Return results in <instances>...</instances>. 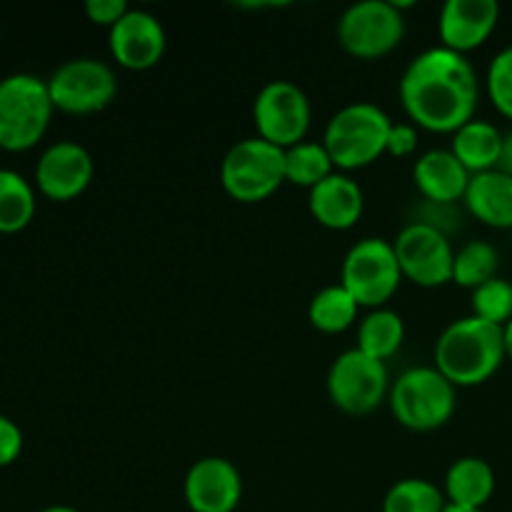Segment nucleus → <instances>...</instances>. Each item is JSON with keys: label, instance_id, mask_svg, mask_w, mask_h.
I'll return each mask as SVG.
<instances>
[{"label": "nucleus", "instance_id": "obj_21", "mask_svg": "<svg viewBox=\"0 0 512 512\" xmlns=\"http://www.w3.org/2000/svg\"><path fill=\"white\" fill-rule=\"evenodd\" d=\"M503 138L505 133H500L498 125L473 118L463 128L455 130L453 140H450V150L470 175L488 173V170L498 168L500 153H503Z\"/></svg>", "mask_w": 512, "mask_h": 512}, {"label": "nucleus", "instance_id": "obj_29", "mask_svg": "<svg viewBox=\"0 0 512 512\" xmlns=\"http://www.w3.org/2000/svg\"><path fill=\"white\" fill-rule=\"evenodd\" d=\"M490 103L495 105L500 115L512 120V45L500 50L488 65V78H485Z\"/></svg>", "mask_w": 512, "mask_h": 512}, {"label": "nucleus", "instance_id": "obj_19", "mask_svg": "<svg viewBox=\"0 0 512 512\" xmlns=\"http://www.w3.org/2000/svg\"><path fill=\"white\" fill-rule=\"evenodd\" d=\"M465 210L483 225L495 230L512 228V175L503 170H488L470 178L463 198Z\"/></svg>", "mask_w": 512, "mask_h": 512}, {"label": "nucleus", "instance_id": "obj_17", "mask_svg": "<svg viewBox=\"0 0 512 512\" xmlns=\"http://www.w3.org/2000/svg\"><path fill=\"white\" fill-rule=\"evenodd\" d=\"M310 215L328 230H350L358 225L365 210V195L358 180L345 173H333L315 185L308 195Z\"/></svg>", "mask_w": 512, "mask_h": 512}, {"label": "nucleus", "instance_id": "obj_30", "mask_svg": "<svg viewBox=\"0 0 512 512\" xmlns=\"http://www.w3.org/2000/svg\"><path fill=\"white\" fill-rule=\"evenodd\" d=\"M23 453V430L8 415H0V468H8Z\"/></svg>", "mask_w": 512, "mask_h": 512}, {"label": "nucleus", "instance_id": "obj_12", "mask_svg": "<svg viewBox=\"0 0 512 512\" xmlns=\"http://www.w3.org/2000/svg\"><path fill=\"white\" fill-rule=\"evenodd\" d=\"M393 245L403 278L413 280L420 288H440L453 283L455 250L448 235L413 220L400 230Z\"/></svg>", "mask_w": 512, "mask_h": 512}, {"label": "nucleus", "instance_id": "obj_28", "mask_svg": "<svg viewBox=\"0 0 512 512\" xmlns=\"http://www.w3.org/2000/svg\"><path fill=\"white\" fill-rule=\"evenodd\" d=\"M473 315L488 323L505 325L512 320V283L505 278H493L473 290Z\"/></svg>", "mask_w": 512, "mask_h": 512}, {"label": "nucleus", "instance_id": "obj_13", "mask_svg": "<svg viewBox=\"0 0 512 512\" xmlns=\"http://www.w3.org/2000/svg\"><path fill=\"white\" fill-rule=\"evenodd\" d=\"M93 175V155L75 140H58L48 145L35 165V185L45 198L55 203L80 198L93 183Z\"/></svg>", "mask_w": 512, "mask_h": 512}, {"label": "nucleus", "instance_id": "obj_11", "mask_svg": "<svg viewBox=\"0 0 512 512\" xmlns=\"http://www.w3.org/2000/svg\"><path fill=\"white\" fill-rule=\"evenodd\" d=\"M310 100L303 88L290 80H270L253 100V120L258 138L288 150L303 143L310 130Z\"/></svg>", "mask_w": 512, "mask_h": 512}, {"label": "nucleus", "instance_id": "obj_9", "mask_svg": "<svg viewBox=\"0 0 512 512\" xmlns=\"http://www.w3.org/2000/svg\"><path fill=\"white\" fill-rule=\"evenodd\" d=\"M388 365L353 348L340 353L328 370V398L348 415H368L390 395Z\"/></svg>", "mask_w": 512, "mask_h": 512}, {"label": "nucleus", "instance_id": "obj_24", "mask_svg": "<svg viewBox=\"0 0 512 512\" xmlns=\"http://www.w3.org/2000/svg\"><path fill=\"white\" fill-rule=\"evenodd\" d=\"M35 215V190L20 173L0 168V233H20Z\"/></svg>", "mask_w": 512, "mask_h": 512}, {"label": "nucleus", "instance_id": "obj_6", "mask_svg": "<svg viewBox=\"0 0 512 512\" xmlns=\"http://www.w3.org/2000/svg\"><path fill=\"white\" fill-rule=\"evenodd\" d=\"M285 183V150L263 138H245L225 153L220 185L238 203H260Z\"/></svg>", "mask_w": 512, "mask_h": 512}, {"label": "nucleus", "instance_id": "obj_27", "mask_svg": "<svg viewBox=\"0 0 512 512\" xmlns=\"http://www.w3.org/2000/svg\"><path fill=\"white\" fill-rule=\"evenodd\" d=\"M445 493L425 478H405L385 493L383 512H443Z\"/></svg>", "mask_w": 512, "mask_h": 512}, {"label": "nucleus", "instance_id": "obj_15", "mask_svg": "<svg viewBox=\"0 0 512 512\" xmlns=\"http://www.w3.org/2000/svg\"><path fill=\"white\" fill-rule=\"evenodd\" d=\"M183 495L193 512H235L243 500V475L228 458L208 455L190 465Z\"/></svg>", "mask_w": 512, "mask_h": 512}, {"label": "nucleus", "instance_id": "obj_14", "mask_svg": "<svg viewBox=\"0 0 512 512\" xmlns=\"http://www.w3.org/2000/svg\"><path fill=\"white\" fill-rule=\"evenodd\" d=\"M165 28L158 15L148 10L130 8L113 28L108 30V48L115 63L125 70H150L163 60Z\"/></svg>", "mask_w": 512, "mask_h": 512}, {"label": "nucleus", "instance_id": "obj_36", "mask_svg": "<svg viewBox=\"0 0 512 512\" xmlns=\"http://www.w3.org/2000/svg\"><path fill=\"white\" fill-rule=\"evenodd\" d=\"M443 512H485V510H473V508H458V505H448Z\"/></svg>", "mask_w": 512, "mask_h": 512}, {"label": "nucleus", "instance_id": "obj_1", "mask_svg": "<svg viewBox=\"0 0 512 512\" xmlns=\"http://www.w3.org/2000/svg\"><path fill=\"white\" fill-rule=\"evenodd\" d=\"M480 83L473 63L455 50L428 48L415 55L400 78V103L415 128L450 133L475 118Z\"/></svg>", "mask_w": 512, "mask_h": 512}, {"label": "nucleus", "instance_id": "obj_23", "mask_svg": "<svg viewBox=\"0 0 512 512\" xmlns=\"http://www.w3.org/2000/svg\"><path fill=\"white\" fill-rule=\"evenodd\" d=\"M360 305L343 285H328L318 290L308 305V320L315 330L325 335L345 333L358 318Z\"/></svg>", "mask_w": 512, "mask_h": 512}, {"label": "nucleus", "instance_id": "obj_5", "mask_svg": "<svg viewBox=\"0 0 512 512\" xmlns=\"http://www.w3.org/2000/svg\"><path fill=\"white\" fill-rule=\"evenodd\" d=\"M393 418L415 433L438 430L455 413V385L438 368H410L388 395Z\"/></svg>", "mask_w": 512, "mask_h": 512}, {"label": "nucleus", "instance_id": "obj_7", "mask_svg": "<svg viewBox=\"0 0 512 512\" xmlns=\"http://www.w3.org/2000/svg\"><path fill=\"white\" fill-rule=\"evenodd\" d=\"M340 280L360 308H385L403 283L395 245L383 238L358 240L345 255Z\"/></svg>", "mask_w": 512, "mask_h": 512}, {"label": "nucleus", "instance_id": "obj_3", "mask_svg": "<svg viewBox=\"0 0 512 512\" xmlns=\"http://www.w3.org/2000/svg\"><path fill=\"white\" fill-rule=\"evenodd\" d=\"M390 128L393 120L383 108L368 100H358L340 108L328 120L323 145L338 170L368 168L388 153Z\"/></svg>", "mask_w": 512, "mask_h": 512}, {"label": "nucleus", "instance_id": "obj_31", "mask_svg": "<svg viewBox=\"0 0 512 512\" xmlns=\"http://www.w3.org/2000/svg\"><path fill=\"white\" fill-rule=\"evenodd\" d=\"M130 10V5L125 0H88L85 3V15H88L90 23L105 25V28H113L120 18Z\"/></svg>", "mask_w": 512, "mask_h": 512}, {"label": "nucleus", "instance_id": "obj_2", "mask_svg": "<svg viewBox=\"0 0 512 512\" xmlns=\"http://www.w3.org/2000/svg\"><path fill=\"white\" fill-rule=\"evenodd\" d=\"M505 360L503 328L475 315L450 323L435 345V368L455 388L488 383Z\"/></svg>", "mask_w": 512, "mask_h": 512}, {"label": "nucleus", "instance_id": "obj_22", "mask_svg": "<svg viewBox=\"0 0 512 512\" xmlns=\"http://www.w3.org/2000/svg\"><path fill=\"white\" fill-rule=\"evenodd\" d=\"M405 340V323L395 310L378 308L370 310L358 328V350L375 360H390Z\"/></svg>", "mask_w": 512, "mask_h": 512}, {"label": "nucleus", "instance_id": "obj_16", "mask_svg": "<svg viewBox=\"0 0 512 512\" xmlns=\"http://www.w3.org/2000/svg\"><path fill=\"white\" fill-rule=\"evenodd\" d=\"M500 20L498 0H448L440 10L438 33L443 48L465 55L493 35Z\"/></svg>", "mask_w": 512, "mask_h": 512}, {"label": "nucleus", "instance_id": "obj_33", "mask_svg": "<svg viewBox=\"0 0 512 512\" xmlns=\"http://www.w3.org/2000/svg\"><path fill=\"white\" fill-rule=\"evenodd\" d=\"M498 170L512 175V130L510 133H505V138H503V153H500Z\"/></svg>", "mask_w": 512, "mask_h": 512}, {"label": "nucleus", "instance_id": "obj_25", "mask_svg": "<svg viewBox=\"0 0 512 512\" xmlns=\"http://www.w3.org/2000/svg\"><path fill=\"white\" fill-rule=\"evenodd\" d=\"M335 173V163L323 143L303 140L285 150V183L313 190Z\"/></svg>", "mask_w": 512, "mask_h": 512}, {"label": "nucleus", "instance_id": "obj_20", "mask_svg": "<svg viewBox=\"0 0 512 512\" xmlns=\"http://www.w3.org/2000/svg\"><path fill=\"white\" fill-rule=\"evenodd\" d=\"M445 500L458 508L483 510L495 493V470L488 460L468 458L455 460L445 473Z\"/></svg>", "mask_w": 512, "mask_h": 512}, {"label": "nucleus", "instance_id": "obj_26", "mask_svg": "<svg viewBox=\"0 0 512 512\" xmlns=\"http://www.w3.org/2000/svg\"><path fill=\"white\" fill-rule=\"evenodd\" d=\"M500 253L488 240H468L455 250L453 283L460 288L475 290L488 280L498 278Z\"/></svg>", "mask_w": 512, "mask_h": 512}, {"label": "nucleus", "instance_id": "obj_10", "mask_svg": "<svg viewBox=\"0 0 512 512\" xmlns=\"http://www.w3.org/2000/svg\"><path fill=\"white\" fill-rule=\"evenodd\" d=\"M53 108L68 115H93L108 108L118 95L113 68L98 58L65 60L48 78Z\"/></svg>", "mask_w": 512, "mask_h": 512}, {"label": "nucleus", "instance_id": "obj_34", "mask_svg": "<svg viewBox=\"0 0 512 512\" xmlns=\"http://www.w3.org/2000/svg\"><path fill=\"white\" fill-rule=\"evenodd\" d=\"M503 338H505V358L512 363V320L503 328Z\"/></svg>", "mask_w": 512, "mask_h": 512}, {"label": "nucleus", "instance_id": "obj_18", "mask_svg": "<svg viewBox=\"0 0 512 512\" xmlns=\"http://www.w3.org/2000/svg\"><path fill=\"white\" fill-rule=\"evenodd\" d=\"M473 175L463 168L453 150H428L413 165V183L430 203H458L468 193Z\"/></svg>", "mask_w": 512, "mask_h": 512}, {"label": "nucleus", "instance_id": "obj_8", "mask_svg": "<svg viewBox=\"0 0 512 512\" xmlns=\"http://www.w3.org/2000/svg\"><path fill=\"white\" fill-rule=\"evenodd\" d=\"M403 38V10L393 0H360L345 8L338 20L340 48L358 60L385 58Z\"/></svg>", "mask_w": 512, "mask_h": 512}, {"label": "nucleus", "instance_id": "obj_35", "mask_svg": "<svg viewBox=\"0 0 512 512\" xmlns=\"http://www.w3.org/2000/svg\"><path fill=\"white\" fill-rule=\"evenodd\" d=\"M40 512H78V510L68 508V505H50V508H43Z\"/></svg>", "mask_w": 512, "mask_h": 512}, {"label": "nucleus", "instance_id": "obj_32", "mask_svg": "<svg viewBox=\"0 0 512 512\" xmlns=\"http://www.w3.org/2000/svg\"><path fill=\"white\" fill-rule=\"evenodd\" d=\"M418 150V128L413 123H393L388 135V153L395 158H408Z\"/></svg>", "mask_w": 512, "mask_h": 512}, {"label": "nucleus", "instance_id": "obj_4", "mask_svg": "<svg viewBox=\"0 0 512 512\" xmlns=\"http://www.w3.org/2000/svg\"><path fill=\"white\" fill-rule=\"evenodd\" d=\"M48 80L30 73H13L0 80V148L23 153L48 133L53 118Z\"/></svg>", "mask_w": 512, "mask_h": 512}]
</instances>
